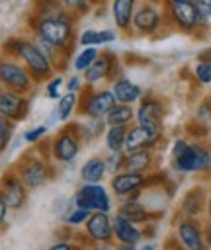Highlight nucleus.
Segmentation results:
<instances>
[{
    "label": "nucleus",
    "instance_id": "2",
    "mask_svg": "<svg viewBox=\"0 0 211 250\" xmlns=\"http://www.w3.org/2000/svg\"><path fill=\"white\" fill-rule=\"evenodd\" d=\"M2 55H10L21 61L37 84L47 82L57 72L53 61L41 51V47L35 43L33 37H23V35L8 37L2 43Z\"/></svg>",
    "mask_w": 211,
    "mask_h": 250
},
{
    "label": "nucleus",
    "instance_id": "33",
    "mask_svg": "<svg viewBox=\"0 0 211 250\" xmlns=\"http://www.w3.org/2000/svg\"><path fill=\"white\" fill-rule=\"evenodd\" d=\"M14 133H16V121H12L0 113V154L10 146Z\"/></svg>",
    "mask_w": 211,
    "mask_h": 250
},
{
    "label": "nucleus",
    "instance_id": "43",
    "mask_svg": "<svg viewBox=\"0 0 211 250\" xmlns=\"http://www.w3.org/2000/svg\"><path fill=\"white\" fill-rule=\"evenodd\" d=\"M197 119L199 121H209L211 119V98H205L197 105Z\"/></svg>",
    "mask_w": 211,
    "mask_h": 250
},
{
    "label": "nucleus",
    "instance_id": "7",
    "mask_svg": "<svg viewBox=\"0 0 211 250\" xmlns=\"http://www.w3.org/2000/svg\"><path fill=\"white\" fill-rule=\"evenodd\" d=\"M166 25V14H164V4L154 2V0H143L139 2L133 21H131V31L139 35H154Z\"/></svg>",
    "mask_w": 211,
    "mask_h": 250
},
{
    "label": "nucleus",
    "instance_id": "30",
    "mask_svg": "<svg viewBox=\"0 0 211 250\" xmlns=\"http://www.w3.org/2000/svg\"><path fill=\"white\" fill-rule=\"evenodd\" d=\"M100 53H102V51H100L98 47H82V49L72 57V61H70L72 70H74L76 74H84V72L88 70V66L98 59Z\"/></svg>",
    "mask_w": 211,
    "mask_h": 250
},
{
    "label": "nucleus",
    "instance_id": "47",
    "mask_svg": "<svg viewBox=\"0 0 211 250\" xmlns=\"http://www.w3.org/2000/svg\"><path fill=\"white\" fill-rule=\"evenodd\" d=\"M197 61H201V62H209V64H211V47H207V49L199 51Z\"/></svg>",
    "mask_w": 211,
    "mask_h": 250
},
{
    "label": "nucleus",
    "instance_id": "21",
    "mask_svg": "<svg viewBox=\"0 0 211 250\" xmlns=\"http://www.w3.org/2000/svg\"><path fill=\"white\" fill-rule=\"evenodd\" d=\"M145 236V230L139 229V225L115 215L113 217V240L117 244H137Z\"/></svg>",
    "mask_w": 211,
    "mask_h": 250
},
{
    "label": "nucleus",
    "instance_id": "32",
    "mask_svg": "<svg viewBox=\"0 0 211 250\" xmlns=\"http://www.w3.org/2000/svg\"><path fill=\"white\" fill-rule=\"evenodd\" d=\"M64 12L59 4V0H33L31 4V14L33 16H57Z\"/></svg>",
    "mask_w": 211,
    "mask_h": 250
},
{
    "label": "nucleus",
    "instance_id": "26",
    "mask_svg": "<svg viewBox=\"0 0 211 250\" xmlns=\"http://www.w3.org/2000/svg\"><path fill=\"white\" fill-rule=\"evenodd\" d=\"M115 215L127 219V221H131V223H135V225H145V223H148V219L152 217V215L147 211V207H145L143 203H139L137 199H123L121 205L115 209Z\"/></svg>",
    "mask_w": 211,
    "mask_h": 250
},
{
    "label": "nucleus",
    "instance_id": "54",
    "mask_svg": "<svg viewBox=\"0 0 211 250\" xmlns=\"http://www.w3.org/2000/svg\"><path fill=\"white\" fill-rule=\"evenodd\" d=\"M207 4H209V10H211V0H207Z\"/></svg>",
    "mask_w": 211,
    "mask_h": 250
},
{
    "label": "nucleus",
    "instance_id": "8",
    "mask_svg": "<svg viewBox=\"0 0 211 250\" xmlns=\"http://www.w3.org/2000/svg\"><path fill=\"white\" fill-rule=\"evenodd\" d=\"M117 104L111 88H96L86 84L80 92L78 102V115L82 117H106L107 111Z\"/></svg>",
    "mask_w": 211,
    "mask_h": 250
},
{
    "label": "nucleus",
    "instance_id": "19",
    "mask_svg": "<svg viewBox=\"0 0 211 250\" xmlns=\"http://www.w3.org/2000/svg\"><path fill=\"white\" fill-rule=\"evenodd\" d=\"M137 6H139V0H109L113 23L121 33L131 31V21Z\"/></svg>",
    "mask_w": 211,
    "mask_h": 250
},
{
    "label": "nucleus",
    "instance_id": "28",
    "mask_svg": "<svg viewBox=\"0 0 211 250\" xmlns=\"http://www.w3.org/2000/svg\"><path fill=\"white\" fill-rule=\"evenodd\" d=\"M125 137L127 127L123 125H107L104 133V146L107 152H125Z\"/></svg>",
    "mask_w": 211,
    "mask_h": 250
},
{
    "label": "nucleus",
    "instance_id": "42",
    "mask_svg": "<svg viewBox=\"0 0 211 250\" xmlns=\"http://www.w3.org/2000/svg\"><path fill=\"white\" fill-rule=\"evenodd\" d=\"M186 131H188L191 137H195V139H199V137H205V135H207V127H205V123H199V119H197V121L188 123Z\"/></svg>",
    "mask_w": 211,
    "mask_h": 250
},
{
    "label": "nucleus",
    "instance_id": "20",
    "mask_svg": "<svg viewBox=\"0 0 211 250\" xmlns=\"http://www.w3.org/2000/svg\"><path fill=\"white\" fill-rule=\"evenodd\" d=\"M111 92L119 104H129V105L137 104L143 98L141 86L135 84L133 80H129L127 76H121V74L111 82Z\"/></svg>",
    "mask_w": 211,
    "mask_h": 250
},
{
    "label": "nucleus",
    "instance_id": "29",
    "mask_svg": "<svg viewBox=\"0 0 211 250\" xmlns=\"http://www.w3.org/2000/svg\"><path fill=\"white\" fill-rule=\"evenodd\" d=\"M104 119H106L107 125H123V127H129V125L135 123V109L129 104H119L117 102L107 111V115Z\"/></svg>",
    "mask_w": 211,
    "mask_h": 250
},
{
    "label": "nucleus",
    "instance_id": "25",
    "mask_svg": "<svg viewBox=\"0 0 211 250\" xmlns=\"http://www.w3.org/2000/svg\"><path fill=\"white\" fill-rule=\"evenodd\" d=\"M152 164H154V154H152V150H131V152H125L123 170L148 174V172L152 170Z\"/></svg>",
    "mask_w": 211,
    "mask_h": 250
},
{
    "label": "nucleus",
    "instance_id": "44",
    "mask_svg": "<svg viewBox=\"0 0 211 250\" xmlns=\"http://www.w3.org/2000/svg\"><path fill=\"white\" fill-rule=\"evenodd\" d=\"M47 250H82L78 244H74V242H70V240H66V238H63V240H57V242H53Z\"/></svg>",
    "mask_w": 211,
    "mask_h": 250
},
{
    "label": "nucleus",
    "instance_id": "24",
    "mask_svg": "<svg viewBox=\"0 0 211 250\" xmlns=\"http://www.w3.org/2000/svg\"><path fill=\"white\" fill-rule=\"evenodd\" d=\"M78 102H80V94H76V92L61 94V98L57 100V105H55L53 119L61 121V123H68L72 119V115H76V111H78Z\"/></svg>",
    "mask_w": 211,
    "mask_h": 250
},
{
    "label": "nucleus",
    "instance_id": "1",
    "mask_svg": "<svg viewBox=\"0 0 211 250\" xmlns=\"http://www.w3.org/2000/svg\"><path fill=\"white\" fill-rule=\"evenodd\" d=\"M76 18H72L66 12H61L57 16H33L29 14L27 27L31 31V37L47 41L55 47H59L63 53L72 57V49L78 43V31H76Z\"/></svg>",
    "mask_w": 211,
    "mask_h": 250
},
{
    "label": "nucleus",
    "instance_id": "11",
    "mask_svg": "<svg viewBox=\"0 0 211 250\" xmlns=\"http://www.w3.org/2000/svg\"><path fill=\"white\" fill-rule=\"evenodd\" d=\"M119 70H121L119 57L113 51H102L82 76H84L86 84L96 86L102 82H113L119 76Z\"/></svg>",
    "mask_w": 211,
    "mask_h": 250
},
{
    "label": "nucleus",
    "instance_id": "50",
    "mask_svg": "<svg viewBox=\"0 0 211 250\" xmlns=\"http://www.w3.org/2000/svg\"><path fill=\"white\" fill-rule=\"evenodd\" d=\"M94 250H115V248L111 246V242H107V244H98Z\"/></svg>",
    "mask_w": 211,
    "mask_h": 250
},
{
    "label": "nucleus",
    "instance_id": "41",
    "mask_svg": "<svg viewBox=\"0 0 211 250\" xmlns=\"http://www.w3.org/2000/svg\"><path fill=\"white\" fill-rule=\"evenodd\" d=\"M84 86H86V82H84V76L82 74H72L68 80H64V88H66V92H76V94H80L82 90H84Z\"/></svg>",
    "mask_w": 211,
    "mask_h": 250
},
{
    "label": "nucleus",
    "instance_id": "52",
    "mask_svg": "<svg viewBox=\"0 0 211 250\" xmlns=\"http://www.w3.org/2000/svg\"><path fill=\"white\" fill-rule=\"evenodd\" d=\"M207 215H209V219H211V191H209V197H207Z\"/></svg>",
    "mask_w": 211,
    "mask_h": 250
},
{
    "label": "nucleus",
    "instance_id": "23",
    "mask_svg": "<svg viewBox=\"0 0 211 250\" xmlns=\"http://www.w3.org/2000/svg\"><path fill=\"white\" fill-rule=\"evenodd\" d=\"M80 180L82 184H102V180L107 176L106 162L102 156H90L80 166Z\"/></svg>",
    "mask_w": 211,
    "mask_h": 250
},
{
    "label": "nucleus",
    "instance_id": "10",
    "mask_svg": "<svg viewBox=\"0 0 211 250\" xmlns=\"http://www.w3.org/2000/svg\"><path fill=\"white\" fill-rule=\"evenodd\" d=\"M164 14H166V25H172L174 29H178L182 33H197V31H201L195 2L164 4Z\"/></svg>",
    "mask_w": 211,
    "mask_h": 250
},
{
    "label": "nucleus",
    "instance_id": "55",
    "mask_svg": "<svg viewBox=\"0 0 211 250\" xmlns=\"http://www.w3.org/2000/svg\"><path fill=\"white\" fill-rule=\"evenodd\" d=\"M2 90H4V88H2V86H0V92H2Z\"/></svg>",
    "mask_w": 211,
    "mask_h": 250
},
{
    "label": "nucleus",
    "instance_id": "49",
    "mask_svg": "<svg viewBox=\"0 0 211 250\" xmlns=\"http://www.w3.org/2000/svg\"><path fill=\"white\" fill-rule=\"evenodd\" d=\"M115 250H139L137 244H117Z\"/></svg>",
    "mask_w": 211,
    "mask_h": 250
},
{
    "label": "nucleus",
    "instance_id": "22",
    "mask_svg": "<svg viewBox=\"0 0 211 250\" xmlns=\"http://www.w3.org/2000/svg\"><path fill=\"white\" fill-rule=\"evenodd\" d=\"M207 201H205V189L195 186L191 188L190 191L184 193L182 197V203H180V211L184 213V217H190V219H195L197 215L203 213Z\"/></svg>",
    "mask_w": 211,
    "mask_h": 250
},
{
    "label": "nucleus",
    "instance_id": "51",
    "mask_svg": "<svg viewBox=\"0 0 211 250\" xmlns=\"http://www.w3.org/2000/svg\"><path fill=\"white\" fill-rule=\"evenodd\" d=\"M162 4H174V2H195V0H160Z\"/></svg>",
    "mask_w": 211,
    "mask_h": 250
},
{
    "label": "nucleus",
    "instance_id": "27",
    "mask_svg": "<svg viewBox=\"0 0 211 250\" xmlns=\"http://www.w3.org/2000/svg\"><path fill=\"white\" fill-rule=\"evenodd\" d=\"M76 129L84 143H94L96 139L104 137L107 123L104 117H84V121H76Z\"/></svg>",
    "mask_w": 211,
    "mask_h": 250
},
{
    "label": "nucleus",
    "instance_id": "53",
    "mask_svg": "<svg viewBox=\"0 0 211 250\" xmlns=\"http://www.w3.org/2000/svg\"><path fill=\"white\" fill-rule=\"evenodd\" d=\"M141 250H154V246H152V244H145Z\"/></svg>",
    "mask_w": 211,
    "mask_h": 250
},
{
    "label": "nucleus",
    "instance_id": "6",
    "mask_svg": "<svg viewBox=\"0 0 211 250\" xmlns=\"http://www.w3.org/2000/svg\"><path fill=\"white\" fill-rule=\"evenodd\" d=\"M0 86L4 90H12V92L29 96L35 90L37 82L33 80L31 72L25 68V64L21 61L0 53Z\"/></svg>",
    "mask_w": 211,
    "mask_h": 250
},
{
    "label": "nucleus",
    "instance_id": "37",
    "mask_svg": "<svg viewBox=\"0 0 211 250\" xmlns=\"http://www.w3.org/2000/svg\"><path fill=\"white\" fill-rule=\"evenodd\" d=\"M123 160H125V152H107V156L104 158L107 174L113 176V174L121 172L123 170Z\"/></svg>",
    "mask_w": 211,
    "mask_h": 250
},
{
    "label": "nucleus",
    "instance_id": "46",
    "mask_svg": "<svg viewBox=\"0 0 211 250\" xmlns=\"http://www.w3.org/2000/svg\"><path fill=\"white\" fill-rule=\"evenodd\" d=\"M8 211H10V207H8V203L4 201V197L0 195V229L6 225V221H8Z\"/></svg>",
    "mask_w": 211,
    "mask_h": 250
},
{
    "label": "nucleus",
    "instance_id": "56",
    "mask_svg": "<svg viewBox=\"0 0 211 250\" xmlns=\"http://www.w3.org/2000/svg\"><path fill=\"white\" fill-rule=\"evenodd\" d=\"M178 250H184V248H178Z\"/></svg>",
    "mask_w": 211,
    "mask_h": 250
},
{
    "label": "nucleus",
    "instance_id": "34",
    "mask_svg": "<svg viewBox=\"0 0 211 250\" xmlns=\"http://www.w3.org/2000/svg\"><path fill=\"white\" fill-rule=\"evenodd\" d=\"M88 217H90V211H88V209L76 207V205L72 203L70 209H68V213L64 215V225L70 227V229H76V227H82Z\"/></svg>",
    "mask_w": 211,
    "mask_h": 250
},
{
    "label": "nucleus",
    "instance_id": "18",
    "mask_svg": "<svg viewBox=\"0 0 211 250\" xmlns=\"http://www.w3.org/2000/svg\"><path fill=\"white\" fill-rule=\"evenodd\" d=\"M176 238L184 250H207L203 230L195 219H190V217L182 219L176 227Z\"/></svg>",
    "mask_w": 211,
    "mask_h": 250
},
{
    "label": "nucleus",
    "instance_id": "45",
    "mask_svg": "<svg viewBox=\"0 0 211 250\" xmlns=\"http://www.w3.org/2000/svg\"><path fill=\"white\" fill-rule=\"evenodd\" d=\"M115 39H117V33L113 29H100V41H102V45H109Z\"/></svg>",
    "mask_w": 211,
    "mask_h": 250
},
{
    "label": "nucleus",
    "instance_id": "16",
    "mask_svg": "<svg viewBox=\"0 0 211 250\" xmlns=\"http://www.w3.org/2000/svg\"><path fill=\"white\" fill-rule=\"evenodd\" d=\"M162 141V131H152L141 125H129L125 137V152L131 150H152Z\"/></svg>",
    "mask_w": 211,
    "mask_h": 250
},
{
    "label": "nucleus",
    "instance_id": "5",
    "mask_svg": "<svg viewBox=\"0 0 211 250\" xmlns=\"http://www.w3.org/2000/svg\"><path fill=\"white\" fill-rule=\"evenodd\" d=\"M82 137L78 135L76 121L64 123V127H59V131L49 141V154L55 164H70L78 158L82 150Z\"/></svg>",
    "mask_w": 211,
    "mask_h": 250
},
{
    "label": "nucleus",
    "instance_id": "15",
    "mask_svg": "<svg viewBox=\"0 0 211 250\" xmlns=\"http://www.w3.org/2000/svg\"><path fill=\"white\" fill-rule=\"evenodd\" d=\"M86 238L92 244H107L113 240V217L106 211H92L84 223Z\"/></svg>",
    "mask_w": 211,
    "mask_h": 250
},
{
    "label": "nucleus",
    "instance_id": "39",
    "mask_svg": "<svg viewBox=\"0 0 211 250\" xmlns=\"http://www.w3.org/2000/svg\"><path fill=\"white\" fill-rule=\"evenodd\" d=\"M195 8H197V18H199V27L203 31L211 25V10H209L207 0H195Z\"/></svg>",
    "mask_w": 211,
    "mask_h": 250
},
{
    "label": "nucleus",
    "instance_id": "9",
    "mask_svg": "<svg viewBox=\"0 0 211 250\" xmlns=\"http://www.w3.org/2000/svg\"><path fill=\"white\" fill-rule=\"evenodd\" d=\"M70 203H74L76 207L88 209L90 213L92 211L111 213V209H113L111 193H109V189H106L104 184H80L78 189L74 191Z\"/></svg>",
    "mask_w": 211,
    "mask_h": 250
},
{
    "label": "nucleus",
    "instance_id": "12",
    "mask_svg": "<svg viewBox=\"0 0 211 250\" xmlns=\"http://www.w3.org/2000/svg\"><path fill=\"white\" fill-rule=\"evenodd\" d=\"M147 188V174L121 170L109 178V189L115 197L123 199H139L143 189Z\"/></svg>",
    "mask_w": 211,
    "mask_h": 250
},
{
    "label": "nucleus",
    "instance_id": "4",
    "mask_svg": "<svg viewBox=\"0 0 211 250\" xmlns=\"http://www.w3.org/2000/svg\"><path fill=\"white\" fill-rule=\"evenodd\" d=\"M172 166L178 172H209L211 170V150L205 145L190 143L186 139H176L172 145Z\"/></svg>",
    "mask_w": 211,
    "mask_h": 250
},
{
    "label": "nucleus",
    "instance_id": "31",
    "mask_svg": "<svg viewBox=\"0 0 211 250\" xmlns=\"http://www.w3.org/2000/svg\"><path fill=\"white\" fill-rule=\"evenodd\" d=\"M59 4H61V8H63L66 14H70V16L76 18V20L88 16V14L92 12V8H94L92 0H59Z\"/></svg>",
    "mask_w": 211,
    "mask_h": 250
},
{
    "label": "nucleus",
    "instance_id": "48",
    "mask_svg": "<svg viewBox=\"0 0 211 250\" xmlns=\"http://www.w3.org/2000/svg\"><path fill=\"white\" fill-rule=\"evenodd\" d=\"M203 238H205V244H207V248H211V223L205 227V230H203Z\"/></svg>",
    "mask_w": 211,
    "mask_h": 250
},
{
    "label": "nucleus",
    "instance_id": "3",
    "mask_svg": "<svg viewBox=\"0 0 211 250\" xmlns=\"http://www.w3.org/2000/svg\"><path fill=\"white\" fill-rule=\"evenodd\" d=\"M33 146L35 148L23 152L14 162V166H12L29 191L47 186L55 178V172H57V168H55L57 164L51 160L49 150L47 152H41L39 145H33Z\"/></svg>",
    "mask_w": 211,
    "mask_h": 250
},
{
    "label": "nucleus",
    "instance_id": "13",
    "mask_svg": "<svg viewBox=\"0 0 211 250\" xmlns=\"http://www.w3.org/2000/svg\"><path fill=\"white\" fill-rule=\"evenodd\" d=\"M0 195L8 203L10 211H20L25 207L27 197H29V189L20 180V176L16 174L14 168H8L0 174Z\"/></svg>",
    "mask_w": 211,
    "mask_h": 250
},
{
    "label": "nucleus",
    "instance_id": "35",
    "mask_svg": "<svg viewBox=\"0 0 211 250\" xmlns=\"http://www.w3.org/2000/svg\"><path fill=\"white\" fill-rule=\"evenodd\" d=\"M64 86V78L61 72H55L47 82H45V96L51 100H59L61 98V90Z\"/></svg>",
    "mask_w": 211,
    "mask_h": 250
},
{
    "label": "nucleus",
    "instance_id": "38",
    "mask_svg": "<svg viewBox=\"0 0 211 250\" xmlns=\"http://www.w3.org/2000/svg\"><path fill=\"white\" fill-rule=\"evenodd\" d=\"M49 133V127L43 123V125H35V127H29L25 133H23V141L27 143V145H37V143H41L43 141V137Z\"/></svg>",
    "mask_w": 211,
    "mask_h": 250
},
{
    "label": "nucleus",
    "instance_id": "17",
    "mask_svg": "<svg viewBox=\"0 0 211 250\" xmlns=\"http://www.w3.org/2000/svg\"><path fill=\"white\" fill-rule=\"evenodd\" d=\"M0 113L16 123L23 121L29 115V98L20 92L2 90L0 92Z\"/></svg>",
    "mask_w": 211,
    "mask_h": 250
},
{
    "label": "nucleus",
    "instance_id": "14",
    "mask_svg": "<svg viewBox=\"0 0 211 250\" xmlns=\"http://www.w3.org/2000/svg\"><path fill=\"white\" fill-rule=\"evenodd\" d=\"M166 117V104L156 96H143L135 109V121L141 127L162 131V121Z\"/></svg>",
    "mask_w": 211,
    "mask_h": 250
},
{
    "label": "nucleus",
    "instance_id": "36",
    "mask_svg": "<svg viewBox=\"0 0 211 250\" xmlns=\"http://www.w3.org/2000/svg\"><path fill=\"white\" fill-rule=\"evenodd\" d=\"M78 45L80 47H102V41H100V29H94V27H88V29H82L78 33Z\"/></svg>",
    "mask_w": 211,
    "mask_h": 250
},
{
    "label": "nucleus",
    "instance_id": "40",
    "mask_svg": "<svg viewBox=\"0 0 211 250\" xmlns=\"http://www.w3.org/2000/svg\"><path fill=\"white\" fill-rule=\"evenodd\" d=\"M193 76L199 84H209L211 86V64L197 61V64L193 66Z\"/></svg>",
    "mask_w": 211,
    "mask_h": 250
}]
</instances>
